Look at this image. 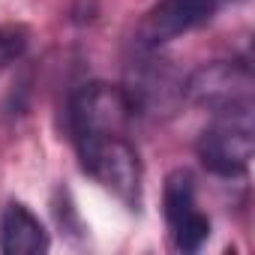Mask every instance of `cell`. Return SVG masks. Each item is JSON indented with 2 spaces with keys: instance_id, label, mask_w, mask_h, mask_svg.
<instances>
[{
  "instance_id": "277c9868",
  "label": "cell",
  "mask_w": 255,
  "mask_h": 255,
  "mask_svg": "<svg viewBox=\"0 0 255 255\" xmlns=\"http://www.w3.org/2000/svg\"><path fill=\"white\" fill-rule=\"evenodd\" d=\"M135 108L129 102L123 87L114 84H84L72 99H69V132L84 135V132H129L135 120Z\"/></svg>"
},
{
  "instance_id": "52a82bcc",
  "label": "cell",
  "mask_w": 255,
  "mask_h": 255,
  "mask_svg": "<svg viewBox=\"0 0 255 255\" xmlns=\"http://www.w3.org/2000/svg\"><path fill=\"white\" fill-rule=\"evenodd\" d=\"M135 114H168L183 96V81L165 66V60H141L129 69V84L123 87Z\"/></svg>"
},
{
  "instance_id": "9c48e42d",
  "label": "cell",
  "mask_w": 255,
  "mask_h": 255,
  "mask_svg": "<svg viewBox=\"0 0 255 255\" xmlns=\"http://www.w3.org/2000/svg\"><path fill=\"white\" fill-rule=\"evenodd\" d=\"M27 42H30L27 27H21V24H3L0 27V69L21 60V54L27 51Z\"/></svg>"
},
{
  "instance_id": "ba28073f",
  "label": "cell",
  "mask_w": 255,
  "mask_h": 255,
  "mask_svg": "<svg viewBox=\"0 0 255 255\" xmlns=\"http://www.w3.org/2000/svg\"><path fill=\"white\" fill-rule=\"evenodd\" d=\"M48 246L51 240L45 225L24 204H9L0 219V249L6 255H42Z\"/></svg>"
},
{
  "instance_id": "5b68a950",
  "label": "cell",
  "mask_w": 255,
  "mask_h": 255,
  "mask_svg": "<svg viewBox=\"0 0 255 255\" xmlns=\"http://www.w3.org/2000/svg\"><path fill=\"white\" fill-rule=\"evenodd\" d=\"M165 219L180 252H198L210 237V219L195 204V186L189 171H171L165 180Z\"/></svg>"
},
{
  "instance_id": "6da1fadb",
  "label": "cell",
  "mask_w": 255,
  "mask_h": 255,
  "mask_svg": "<svg viewBox=\"0 0 255 255\" xmlns=\"http://www.w3.org/2000/svg\"><path fill=\"white\" fill-rule=\"evenodd\" d=\"M81 168L114 192L126 207H141V159L135 144L126 138V132H84L72 135Z\"/></svg>"
},
{
  "instance_id": "7a4b0ae2",
  "label": "cell",
  "mask_w": 255,
  "mask_h": 255,
  "mask_svg": "<svg viewBox=\"0 0 255 255\" xmlns=\"http://www.w3.org/2000/svg\"><path fill=\"white\" fill-rule=\"evenodd\" d=\"M198 159L219 177H240L255 153L252 108H231L213 114V123L198 135Z\"/></svg>"
},
{
  "instance_id": "8992f818",
  "label": "cell",
  "mask_w": 255,
  "mask_h": 255,
  "mask_svg": "<svg viewBox=\"0 0 255 255\" xmlns=\"http://www.w3.org/2000/svg\"><path fill=\"white\" fill-rule=\"evenodd\" d=\"M225 3L228 0H159L138 30L141 48H156L180 33L207 24Z\"/></svg>"
},
{
  "instance_id": "3957f363",
  "label": "cell",
  "mask_w": 255,
  "mask_h": 255,
  "mask_svg": "<svg viewBox=\"0 0 255 255\" xmlns=\"http://www.w3.org/2000/svg\"><path fill=\"white\" fill-rule=\"evenodd\" d=\"M252 69L237 60L204 63L183 81V96L213 114L231 108H252Z\"/></svg>"
}]
</instances>
